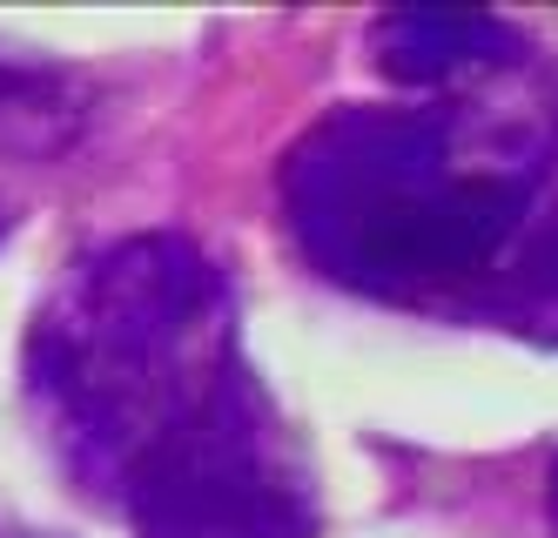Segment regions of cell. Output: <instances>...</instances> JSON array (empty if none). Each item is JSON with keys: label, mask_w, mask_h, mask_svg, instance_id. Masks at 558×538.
Returning a JSON list of instances; mask_svg holds the SVG:
<instances>
[{"label": "cell", "mask_w": 558, "mask_h": 538, "mask_svg": "<svg viewBox=\"0 0 558 538\" xmlns=\"http://www.w3.org/2000/svg\"><path fill=\"white\" fill-rule=\"evenodd\" d=\"M61 478L129 538H316L310 451L243 344L229 270L182 229L74 256L21 344Z\"/></svg>", "instance_id": "cell-1"}, {"label": "cell", "mask_w": 558, "mask_h": 538, "mask_svg": "<svg viewBox=\"0 0 558 538\" xmlns=\"http://www.w3.org/2000/svg\"><path fill=\"white\" fill-rule=\"evenodd\" d=\"M558 182V88L538 68L397 108H337L283 155L296 256L390 310L464 316Z\"/></svg>", "instance_id": "cell-2"}, {"label": "cell", "mask_w": 558, "mask_h": 538, "mask_svg": "<svg viewBox=\"0 0 558 538\" xmlns=\"http://www.w3.org/2000/svg\"><path fill=\"white\" fill-rule=\"evenodd\" d=\"M371 48L390 81H411V88H430V95L518 74L538 61L525 27H511L505 14H458V8H390L371 34Z\"/></svg>", "instance_id": "cell-3"}, {"label": "cell", "mask_w": 558, "mask_h": 538, "mask_svg": "<svg viewBox=\"0 0 558 538\" xmlns=\"http://www.w3.org/2000/svg\"><path fill=\"white\" fill-rule=\"evenodd\" d=\"M88 121V88L61 61L0 48V162H41Z\"/></svg>", "instance_id": "cell-4"}, {"label": "cell", "mask_w": 558, "mask_h": 538, "mask_svg": "<svg viewBox=\"0 0 558 538\" xmlns=\"http://www.w3.org/2000/svg\"><path fill=\"white\" fill-rule=\"evenodd\" d=\"M471 323H498L525 344H558V182L511 263L498 270V283L485 289V303L471 310Z\"/></svg>", "instance_id": "cell-5"}, {"label": "cell", "mask_w": 558, "mask_h": 538, "mask_svg": "<svg viewBox=\"0 0 558 538\" xmlns=\"http://www.w3.org/2000/svg\"><path fill=\"white\" fill-rule=\"evenodd\" d=\"M551 538H558V465H551Z\"/></svg>", "instance_id": "cell-6"}, {"label": "cell", "mask_w": 558, "mask_h": 538, "mask_svg": "<svg viewBox=\"0 0 558 538\" xmlns=\"http://www.w3.org/2000/svg\"><path fill=\"white\" fill-rule=\"evenodd\" d=\"M0 236H8V210H0Z\"/></svg>", "instance_id": "cell-7"}]
</instances>
